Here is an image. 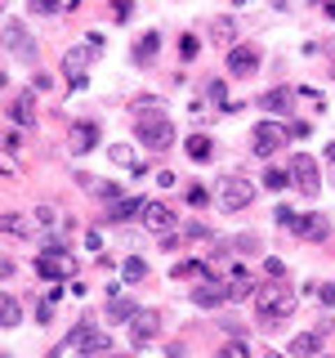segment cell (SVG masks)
<instances>
[{"mask_svg": "<svg viewBox=\"0 0 335 358\" xmlns=\"http://www.w3.org/2000/svg\"><path fill=\"white\" fill-rule=\"evenodd\" d=\"M130 112H134V134H139L143 148L161 152V148H170V143H174L170 112H161V103H156V99H139Z\"/></svg>", "mask_w": 335, "mask_h": 358, "instance_id": "cell-1", "label": "cell"}, {"mask_svg": "<svg viewBox=\"0 0 335 358\" xmlns=\"http://www.w3.org/2000/svg\"><path fill=\"white\" fill-rule=\"evenodd\" d=\"M255 309H260V327H277V318L295 313V291L286 282H268L255 291Z\"/></svg>", "mask_w": 335, "mask_h": 358, "instance_id": "cell-2", "label": "cell"}, {"mask_svg": "<svg viewBox=\"0 0 335 358\" xmlns=\"http://www.w3.org/2000/svg\"><path fill=\"white\" fill-rule=\"evenodd\" d=\"M31 268H36V273L45 278V282H63V278H72L76 273V260H72V255H63V246H45V251L36 255V264H31Z\"/></svg>", "mask_w": 335, "mask_h": 358, "instance_id": "cell-3", "label": "cell"}, {"mask_svg": "<svg viewBox=\"0 0 335 358\" xmlns=\"http://www.w3.org/2000/svg\"><path fill=\"white\" fill-rule=\"evenodd\" d=\"M63 350H76V354H107V350H112V341H107V331H103V327H89V322H81V327L67 331Z\"/></svg>", "mask_w": 335, "mask_h": 358, "instance_id": "cell-4", "label": "cell"}, {"mask_svg": "<svg viewBox=\"0 0 335 358\" xmlns=\"http://www.w3.org/2000/svg\"><path fill=\"white\" fill-rule=\"evenodd\" d=\"M94 54H103V36H98V31H94V36H85V45H72V50L63 54V72L72 76V81H76V76H85V67L94 63Z\"/></svg>", "mask_w": 335, "mask_h": 358, "instance_id": "cell-5", "label": "cell"}, {"mask_svg": "<svg viewBox=\"0 0 335 358\" xmlns=\"http://www.w3.org/2000/svg\"><path fill=\"white\" fill-rule=\"evenodd\" d=\"M223 210H232V215H237V210H246L255 201V179H246V175H228L223 179Z\"/></svg>", "mask_w": 335, "mask_h": 358, "instance_id": "cell-6", "label": "cell"}, {"mask_svg": "<svg viewBox=\"0 0 335 358\" xmlns=\"http://www.w3.org/2000/svg\"><path fill=\"white\" fill-rule=\"evenodd\" d=\"M286 139H290V130H286V126H277V121H260V126L251 130V148L260 152V157H273Z\"/></svg>", "mask_w": 335, "mask_h": 358, "instance_id": "cell-7", "label": "cell"}, {"mask_svg": "<svg viewBox=\"0 0 335 358\" xmlns=\"http://www.w3.org/2000/svg\"><path fill=\"white\" fill-rule=\"evenodd\" d=\"M156 336H161V313H152V309H139V313L130 318V341H134V350L152 345Z\"/></svg>", "mask_w": 335, "mask_h": 358, "instance_id": "cell-8", "label": "cell"}, {"mask_svg": "<svg viewBox=\"0 0 335 358\" xmlns=\"http://www.w3.org/2000/svg\"><path fill=\"white\" fill-rule=\"evenodd\" d=\"M290 184H295L299 193H308V197L322 188V179H318V162H313L308 152H299L295 162H290Z\"/></svg>", "mask_w": 335, "mask_h": 358, "instance_id": "cell-9", "label": "cell"}, {"mask_svg": "<svg viewBox=\"0 0 335 358\" xmlns=\"http://www.w3.org/2000/svg\"><path fill=\"white\" fill-rule=\"evenodd\" d=\"M223 300H232V287H228V282H215V278H197V287H193V305L215 309V305H223Z\"/></svg>", "mask_w": 335, "mask_h": 358, "instance_id": "cell-10", "label": "cell"}, {"mask_svg": "<svg viewBox=\"0 0 335 358\" xmlns=\"http://www.w3.org/2000/svg\"><path fill=\"white\" fill-rule=\"evenodd\" d=\"M143 229H148V233H161V238H165V233H174V215H170V206H165V201H143Z\"/></svg>", "mask_w": 335, "mask_h": 358, "instance_id": "cell-11", "label": "cell"}, {"mask_svg": "<svg viewBox=\"0 0 335 358\" xmlns=\"http://www.w3.org/2000/svg\"><path fill=\"white\" fill-rule=\"evenodd\" d=\"M59 229H63V220H59V210H54V206H36L27 215V238H54Z\"/></svg>", "mask_w": 335, "mask_h": 358, "instance_id": "cell-12", "label": "cell"}, {"mask_svg": "<svg viewBox=\"0 0 335 358\" xmlns=\"http://www.w3.org/2000/svg\"><path fill=\"white\" fill-rule=\"evenodd\" d=\"M94 143H98V121H76V126L67 130V148H72L76 157H85Z\"/></svg>", "mask_w": 335, "mask_h": 358, "instance_id": "cell-13", "label": "cell"}, {"mask_svg": "<svg viewBox=\"0 0 335 358\" xmlns=\"http://www.w3.org/2000/svg\"><path fill=\"white\" fill-rule=\"evenodd\" d=\"M255 67H260V50H255V45H232L228 50V72L232 76H255Z\"/></svg>", "mask_w": 335, "mask_h": 358, "instance_id": "cell-14", "label": "cell"}, {"mask_svg": "<svg viewBox=\"0 0 335 358\" xmlns=\"http://www.w3.org/2000/svg\"><path fill=\"white\" fill-rule=\"evenodd\" d=\"M295 233H299V238H308V242H322L331 233V224H327V215H299L295 220Z\"/></svg>", "mask_w": 335, "mask_h": 358, "instance_id": "cell-15", "label": "cell"}, {"mask_svg": "<svg viewBox=\"0 0 335 358\" xmlns=\"http://www.w3.org/2000/svg\"><path fill=\"white\" fill-rule=\"evenodd\" d=\"M156 50H161V31H143L139 45H134V63H143V67H148V63L156 59Z\"/></svg>", "mask_w": 335, "mask_h": 358, "instance_id": "cell-16", "label": "cell"}, {"mask_svg": "<svg viewBox=\"0 0 335 358\" xmlns=\"http://www.w3.org/2000/svg\"><path fill=\"white\" fill-rule=\"evenodd\" d=\"M143 201H148V197H121V201H112V206H107V215H103V220H130V215H143Z\"/></svg>", "mask_w": 335, "mask_h": 358, "instance_id": "cell-17", "label": "cell"}, {"mask_svg": "<svg viewBox=\"0 0 335 358\" xmlns=\"http://www.w3.org/2000/svg\"><path fill=\"white\" fill-rule=\"evenodd\" d=\"M5 41H9V50H14V54H27V59L36 54V45H31L27 36H22V22H14V18L5 22Z\"/></svg>", "mask_w": 335, "mask_h": 358, "instance_id": "cell-18", "label": "cell"}, {"mask_svg": "<svg viewBox=\"0 0 335 358\" xmlns=\"http://www.w3.org/2000/svg\"><path fill=\"white\" fill-rule=\"evenodd\" d=\"M290 99H295V94H290V90H268V94L260 99V108L277 112V117H286V112H290Z\"/></svg>", "mask_w": 335, "mask_h": 358, "instance_id": "cell-19", "label": "cell"}, {"mask_svg": "<svg viewBox=\"0 0 335 358\" xmlns=\"http://www.w3.org/2000/svg\"><path fill=\"white\" fill-rule=\"evenodd\" d=\"M318 350H322V331H304V336L290 341V354H295V358H308V354H318Z\"/></svg>", "mask_w": 335, "mask_h": 358, "instance_id": "cell-20", "label": "cell"}, {"mask_svg": "<svg viewBox=\"0 0 335 358\" xmlns=\"http://www.w3.org/2000/svg\"><path fill=\"white\" fill-rule=\"evenodd\" d=\"M184 148H188V157H193V162H210V157H215V143H210V134H193Z\"/></svg>", "mask_w": 335, "mask_h": 358, "instance_id": "cell-21", "label": "cell"}, {"mask_svg": "<svg viewBox=\"0 0 335 358\" xmlns=\"http://www.w3.org/2000/svg\"><path fill=\"white\" fill-rule=\"evenodd\" d=\"M210 36L232 50V41H237V22H232V18H215V22H210Z\"/></svg>", "mask_w": 335, "mask_h": 358, "instance_id": "cell-22", "label": "cell"}, {"mask_svg": "<svg viewBox=\"0 0 335 358\" xmlns=\"http://www.w3.org/2000/svg\"><path fill=\"white\" fill-rule=\"evenodd\" d=\"M170 273L179 278V282H193V278H206V264H201V260H179Z\"/></svg>", "mask_w": 335, "mask_h": 358, "instance_id": "cell-23", "label": "cell"}, {"mask_svg": "<svg viewBox=\"0 0 335 358\" xmlns=\"http://www.w3.org/2000/svg\"><path fill=\"white\" fill-rule=\"evenodd\" d=\"M206 94H210V103H215L219 112H237V108H241V103H228V90H223V81H210Z\"/></svg>", "mask_w": 335, "mask_h": 358, "instance_id": "cell-24", "label": "cell"}, {"mask_svg": "<svg viewBox=\"0 0 335 358\" xmlns=\"http://www.w3.org/2000/svg\"><path fill=\"white\" fill-rule=\"evenodd\" d=\"M121 278H126V282H143V278H148V264H143L139 255H130V260L121 264Z\"/></svg>", "mask_w": 335, "mask_h": 358, "instance_id": "cell-25", "label": "cell"}, {"mask_svg": "<svg viewBox=\"0 0 335 358\" xmlns=\"http://www.w3.org/2000/svg\"><path fill=\"white\" fill-rule=\"evenodd\" d=\"M107 157H112V166H130V171L139 166V162H134V148H130V143H112Z\"/></svg>", "mask_w": 335, "mask_h": 358, "instance_id": "cell-26", "label": "cell"}, {"mask_svg": "<svg viewBox=\"0 0 335 358\" xmlns=\"http://www.w3.org/2000/svg\"><path fill=\"white\" fill-rule=\"evenodd\" d=\"M0 318H5V327H18V322H22V309H18V300H14V296L0 300Z\"/></svg>", "mask_w": 335, "mask_h": 358, "instance_id": "cell-27", "label": "cell"}, {"mask_svg": "<svg viewBox=\"0 0 335 358\" xmlns=\"http://www.w3.org/2000/svg\"><path fill=\"white\" fill-rule=\"evenodd\" d=\"M228 287H232V300H246V296H255V291H260V287H255V282H251V278H246V273H241V268H237V278H232V282H228Z\"/></svg>", "mask_w": 335, "mask_h": 358, "instance_id": "cell-28", "label": "cell"}, {"mask_svg": "<svg viewBox=\"0 0 335 358\" xmlns=\"http://www.w3.org/2000/svg\"><path fill=\"white\" fill-rule=\"evenodd\" d=\"M219 358H251V345H246V336H232V341L219 350Z\"/></svg>", "mask_w": 335, "mask_h": 358, "instance_id": "cell-29", "label": "cell"}, {"mask_svg": "<svg viewBox=\"0 0 335 358\" xmlns=\"http://www.w3.org/2000/svg\"><path fill=\"white\" fill-rule=\"evenodd\" d=\"M264 184L273 188V193H282V188H290V171H277V166H273V171L264 175Z\"/></svg>", "mask_w": 335, "mask_h": 358, "instance_id": "cell-30", "label": "cell"}, {"mask_svg": "<svg viewBox=\"0 0 335 358\" xmlns=\"http://www.w3.org/2000/svg\"><path fill=\"white\" fill-rule=\"evenodd\" d=\"M9 117H14V121H31V94H18L14 108H9Z\"/></svg>", "mask_w": 335, "mask_h": 358, "instance_id": "cell-31", "label": "cell"}, {"mask_svg": "<svg viewBox=\"0 0 335 358\" xmlns=\"http://www.w3.org/2000/svg\"><path fill=\"white\" fill-rule=\"evenodd\" d=\"M107 313H112V318H134V313H139V309H134V305H130V300H121V296H112V305H107Z\"/></svg>", "mask_w": 335, "mask_h": 358, "instance_id": "cell-32", "label": "cell"}, {"mask_svg": "<svg viewBox=\"0 0 335 358\" xmlns=\"http://www.w3.org/2000/svg\"><path fill=\"white\" fill-rule=\"evenodd\" d=\"M27 9H31V14H59L63 0H27Z\"/></svg>", "mask_w": 335, "mask_h": 358, "instance_id": "cell-33", "label": "cell"}, {"mask_svg": "<svg viewBox=\"0 0 335 358\" xmlns=\"http://www.w3.org/2000/svg\"><path fill=\"white\" fill-rule=\"evenodd\" d=\"M313 291H318V300L327 309H335V282H322V287H313Z\"/></svg>", "mask_w": 335, "mask_h": 358, "instance_id": "cell-34", "label": "cell"}, {"mask_svg": "<svg viewBox=\"0 0 335 358\" xmlns=\"http://www.w3.org/2000/svg\"><path fill=\"white\" fill-rule=\"evenodd\" d=\"M197 50H201L197 36H184V41H179V54H184V59H197Z\"/></svg>", "mask_w": 335, "mask_h": 358, "instance_id": "cell-35", "label": "cell"}, {"mask_svg": "<svg viewBox=\"0 0 335 358\" xmlns=\"http://www.w3.org/2000/svg\"><path fill=\"white\" fill-rule=\"evenodd\" d=\"M264 273L273 278V282H282V278H286V264L282 260H264Z\"/></svg>", "mask_w": 335, "mask_h": 358, "instance_id": "cell-36", "label": "cell"}, {"mask_svg": "<svg viewBox=\"0 0 335 358\" xmlns=\"http://www.w3.org/2000/svg\"><path fill=\"white\" fill-rule=\"evenodd\" d=\"M188 201H193V206H206L210 197H206V188H188Z\"/></svg>", "mask_w": 335, "mask_h": 358, "instance_id": "cell-37", "label": "cell"}, {"mask_svg": "<svg viewBox=\"0 0 335 358\" xmlns=\"http://www.w3.org/2000/svg\"><path fill=\"white\" fill-rule=\"evenodd\" d=\"M36 318H40V322H54V300H45V305L36 309Z\"/></svg>", "mask_w": 335, "mask_h": 358, "instance_id": "cell-38", "label": "cell"}, {"mask_svg": "<svg viewBox=\"0 0 335 358\" xmlns=\"http://www.w3.org/2000/svg\"><path fill=\"white\" fill-rule=\"evenodd\" d=\"M286 130H290V139H304V134H308V126H304V121H290Z\"/></svg>", "mask_w": 335, "mask_h": 358, "instance_id": "cell-39", "label": "cell"}, {"mask_svg": "<svg viewBox=\"0 0 335 358\" xmlns=\"http://www.w3.org/2000/svg\"><path fill=\"white\" fill-rule=\"evenodd\" d=\"M112 14H117V22H126L130 18V0H117V9H112Z\"/></svg>", "mask_w": 335, "mask_h": 358, "instance_id": "cell-40", "label": "cell"}, {"mask_svg": "<svg viewBox=\"0 0 335 358\" xmlns=\"http://www.w3.org/2000/svg\"><path fill=\"white\" fill-rule=\"evenodd\" d=\"M85 358H134V354H112L107 350V354H85Z\"/></svg>", "mask_w": 335, "mask_h": 358, "instance_id": "cell-41", "label": "cell"}, {"mask_svg": "<svg viewBox=\"0 0 335 358\" xmlns=\"http://www.w3.org/2000/svg\"><path fill=\"white\" fill-rule=\"evenodd\" d=\"M327 18H331V22H335V0H327Z\"/></svg>", "mask_w": 335, "mask_h": 358, "instance_id": "cell-42", "label": "cell"}, {"mask_svg": "<svg viewBox=\"0 0 335 358\" xmlns=\"http://www.w3.org/2000/svg\"><path fill=\"white\" fill-rule=\"evenodd\" d=\"M327 157H331V162H335V143H331V148H327Z\"/></svg>", "mask_w": 335, "mask_h": 358, "instance_id": "cell-43", "label": "cell"}, {"mask_svg": "<svg viewBox=\"0 0 335 358\" xmlns=\"http://www.w3.org/2000/svg\"><path fill=\"white\" fill-rule=\"evenodd\" d=\"M264 358H286V354H264Z\"/></svg>", "mask_w": 335, "mask_h": 358, "instance_id": "cell-44", "label": "cell"}, {"mask_svg": "<svg viewBox=\"0 0 335 358\" xmlns=\"http://www.w3.org/2000/svg\"><path fill=\"white\" fill-rule=\"evenodd\" d=\"M327 358H335V354H327Z\"/></svg>", "mask_w": 335, "mask_h": 358, "instance_id": "cell-45", "label": "cell"}]
</instances>
